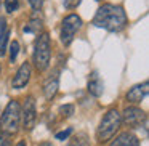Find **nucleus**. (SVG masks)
<instances>
[{
    "label": "nucleus",
    "mask_w": 149,
    "mask_h": 146,
    "mask_svg": "<svg viewBox=\"0 0 149 146\" xmlns=\"http://www.w3.org/2000/svg\"><path fill=\"white\" fill-rule=\"evenodd\" d=\"M93 24L96 27H103L111 32L122 31L127 24V13L120 5L104 3L98 8L93 18Z\"/></svg>",
    "instance_id": "f257e3e1"
},
{
    "label": "nucleus",
    "mask_w": 149,
    "mask_h": 146,
    "mask_svg": "<svg viewBox=\"0 0 149 146\" xmlns=\"http://www.w3.org/2000/svg\"><path fill=\"white\" fill-rule=\"evenodd\" d=\"M21 124V108L19 103L11 100L3 109L2 116H0V130L5 135H15L19 130Z\"/></svg>",
    "instance_id": "f03ea898"
},
{
    "label": "nucleus",
    "mask_w": 149,
    "mask_h": 146,
    "mask_svg": "<svg viewBox=\"0 0 149 146\" xmlns=\"http://www.w3.org/2000/svg\"><path fill=\"white\" fill-rule=\"evenodd\" d=\"M122 125V117H120V112L117 109H109L104 117L101 119L100 127L96 130V138L100 143H106L116 135V132L120 129Z\"/></svg>",
    "instance_id": "7ed1b4c3"
},
{
    "label": "nucleus",
    "mask_w": 149,
    "mask_h": 146,
    "mask_svg": "<svg viewBox=\"0 0 149 146\" xmlns=\"http://www.w3.org/2000/svg\"><path fill=\"white\" fill-rule=\"evenodd\" d=\"M50 37L47 32L37 39L36 42V50H34V63L39 71H45L50 66Z\"/></svg>",
    "instance_id": "20e7f679"
},
{
    "label": "nucleus",
    "mask_w": 149,
    "mask_h": 146,
    "mask_svg": "<svg viewBox=\"0 0 149 146\" xmlns=\"http://www.w3.org/2000/svg\"><path fill=\"white\" fill-rule=\"evenodd\" d=\"M82 27V20L77 15H68L63 20L61 24V42L64 45H71V42L74 40L77 31Z\"/></svg>",
    "instance_id": "39448f33"
},
{
    "label": "nucleus",
    "mask_w": 149,
    "mask_h": 146,
    "mask_svg": "<svg viewBox=\"0 0 149 146\" xmlns=\"http://www.w3.org/2000/svg\"><path fill=\"white\" fill-rule=\"evenodd\" d=\"M122 120L132 129H139L141 125H146V112L136 106H127L123 109V114H120Z\"/></svg>",
    "instance_id": "423d86ee"
},
{
    "label": "nucleus",
    "mask_w": 149,
    "mask_h": 146,
    "mask_svg": "<svg viewBox=\"0 0 149 146\" xmlns=\"http://www.w3.org/2000/svg\"><path fill=\"white\" fill-rule=\"evenodd\" d=\"M21 117H23V127L26 130H32L34 125H36L37 120V112H36V101H34L32 96H27L26 101H24L23 106V112H21Z\"/></svg>",
    "instance_id": "0eeeda50"
},
{
    "label": "nucleus",
    "mask_w": 149,
    "mask_h": 146,
    "mask_svg": "<svg viewBox=\"0 0 149 146\" xmlns=\"http://www.w3.org/2000/svg\"><path fill=\"white\" fill-rule=\"evenodd\" d=\"M29 79H31V64L29 63H23V64L19 66V69H18L16 75L13 77L11 85H13V88H16V90H21L23 87L27 85Z\"/></svg>",
    "instance_id": "6e6552de"
},
{
    "label": "nucleus",
    "mask_w": 149,
    "mask_h": 146,
    "mask_svg": "<svg viewBox=\"0 0 149 146\" xmlns=\"http://www.w3.org/2000/svg\"><path fill=\"white\" fill-rule=\"evenodd\" d=\"M146 93H148V82H143V84H138L130 88V92L127 93V100L130 103H141Z\"/></svg>",
    "instance_id": "1a4fd4ad"
},
{
    "label": "nucleus",
    "mask_w": 149,
    "mask_h": 146,
    "mask_svg": "<svg viewBox=\"0 0 149 146\" xmlns=\"http://www.w3.org/2000/svg\"><path fill=\"white\" fill-rule=\"evenodd\" d=\"M58 88H59V75H58V72H55V74L47 79L45 84H43V93H45L47 100H52V98L58 93Z\"/></svg>",
    "instance_id": "9d476101"
},
{
    "label": "nucleus",
    "mask_w": 149,
    "mask_h": 146,
    "mask_svg": "<svg viewBox=\"0 0 149 146\" xmlns=\"http://www.w3.org/2000/svg\"><path fill=\"white\" fill-rule=\"evenodd\" d=\"M87 87H88V92H90L93 96H101V95H103L104 84H103V80H101L100 74H98L96 71L91 72L90 79H88V85H87Z\"/></svg>",
    "instance_id": "9b49d317"
},
{
    "label": "nucleus",
    "mask_w": 149,
    "mask_h": 146,
    "mask_svg": "<svg viewBox=\"0 0 149 146\" xmlns=\"http://www.w3.org/2000/svg\"><path fill=\"white\" fill-rule=\"evenodd\" d=\"M111 146H139V140L133 133L123 132L111 143Z\"/></svg>",
    "instance_id": "f8f14e48"
},
{
    "label": "nucleus",
    "mask_w": 149,
    "mask_h": 146,
    "mask_svg": "<svg viewBox=\"0 0 149 146\" xmlns=\"http://www.w3.org/2000/svg\"><path fill=\"white\" fill-rule=\"evenodd\" d=\"M8 37H10V31L7 27V21L0 20V56L5 55V52H7Z\"/></svg>",
    "instance_id": "ddd939ff"
},
{
    "label": "nucleus",
    "mask_w": 149,
    "mask_h": 146,
    "mask_svg": "<svg viewBox=\"0 0 149 146\" xmlns=\"http://www.w3.org/2000/svg\"><path fill=\"white\" fill-rule=\"evenodd\" d=\"M69 146H90V143H88V136L85 135V133H79L77 136H74V138L71 140Z\"/></svg>",
    "instance_id": "4468645a"
},
{
    "label": "nucleus",
    "mask_w": 149,
    "mask_h": 146,
    "mask_svg": "<svg viewBox=\"0 0 149 146\" xmlns=\"http://www.w3.org/2000/svg\"><path fill=\"white\" fill-rule=\"evenodd\" d=\"M40 27H42V20H37V18H34V20L31 21L27 26L23 27V31H24V32H37Z\"/></svg>",
    "instance_id": "2eb2a0df"
},
{
    "label": "nucleus",
    "mask_w": 149,
    "mask_h": 146,
    "mask_svg": "<svg viewBox=\"0 0 149 146\" xmlns=\"http://www.w3.org/2000/svg\"><path fill=\"white\" fill-rule=\"evenodd\" d=\"M18 52H19V43H18L16 40L10 42V61H11V63H13L15 59H16Z\"/></svg>",
    "instance_id": "dca6fc26"
},
{
    "label": "nucleus",
    "mask_w": 149,
    "mask_h": 146,
    "mask_svg": "<svg viewBox=\"0 0 149 146\" xmlns=\"http://www.w3.org/2000/svg\"><path fill=\"white\" fill-rule=\"evenodd\" d=\"M5 8H7L8 13H13L19 8V2L18 0H5Z\"/></svg>",
    "instance_id": "f3484780"
},
{
    "label": "nucleus",
    "mask_w": 149,
    "mask_h": 146,
    "mask_svg": "<svg viewBox=\"0 0 149 146\" xmlns=\"http://www.w3.org/2000/svg\"><path fill=\"white\" fill-rule=\"evenodd\" d=\"M71 114H74V106L72 104H64L59 108V116L61 117H69Z\"/></svg>",
    "instance_id": "a211bd4d"
},
{
    "label": "nucleus",
    "mask_w": 149,
    "mask_h": 146,
    "mask_svg": "<svg viewBox=\"0 0 149 146\" xmlns=\"http://www.w3.org/2000/svg\"><path fill=\"white\" fill-rule=\"evenodd\" d=\"M63 5H64L66 8H69V10H72V8L80 5V0H63Z\"/></svg>",
    "instance_id": "6ab92c4d"
},
{
    "label": "nucleus",
    "mask_w": 149,
    "mask_h": 146,
    "mask_svg": "<svg viewBox=\"0 0 149 146\" xmlns=\"http://www.w3.org/2000/svg\"><path fill=\"white\" fill-rule=\"evenodd\" d=\"M71 133H72V129H66V130H63V132L56 133V140H66Z\"/></svg>",
    "instance_id": "aec40b11"
},
{
    "label": "nucleus",
    "mask_w": 149,
    "mask_h": 146,
    "mask_svg": "<svg viewBox=\"0 0 149 146\" xmlns=\"http://www.w3.org/2000/svg\"><path fill=\"white\" fill-rule=\"evenodd\" d=\"M29 3H31V7H32L34 10H40V8H42L43 0H29Z\"/></svg>",
    "instance_id": "412c9836"
},
{
    "label": "nucleus",
    "mask_w": 149,
    "mask_h": 146,
    "mask_svg": "<svg viewBox=\"0 0 149 146\" xmlns=\"http://www.w3.org/2000/svg\"><path fill=\"white\" fill-rule=\"evenodd\" d=\"M0 146H10V141L7 140L5 135H0Z\"/></svg>",
    "instance_id": "4be33fe9"
},
{
    "label": "nucleus",
    "mask_w": 149,
    "mask_h": 146,
    "mask_svg": "<svg viewBox=\"0 0 149 146\" xmlns=\"http://www.w3.org/2000/svg\"><path fill=\"white\" fill-rule=\"evenodd\" d=\"M39 146H53V145H52V143H50V141H42V143H40Z\"/></svg>",
    "instance_id": "5701e85b"
},
{
    "label": "nucleus",
    "mask_w": 149,
    "mask_h": 146,
    "mask_svg": "<svg viewBox=\"0 0 149 146\" xmlns=\"http://www.w3.org/2000/svg\"><path fill=\"white\" fill-rule=\"evenodd\" d=\"M16 146H26V143H24V141H19V143H18Z\"/></svg>",
    "instance_id": "b1692460"
}]
</instances>
